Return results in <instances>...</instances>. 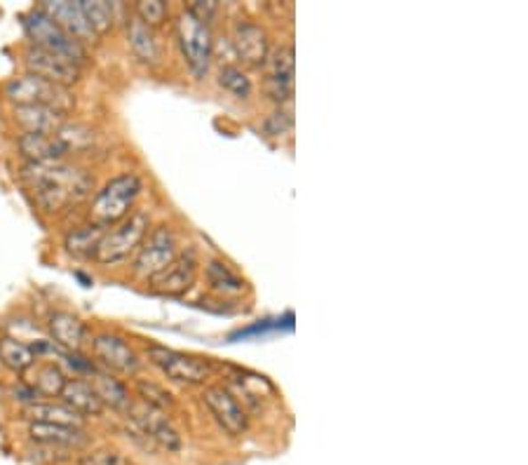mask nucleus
Listing matches in <instances>:
<instances>
[{
	"instance_id": "19",
	"label": "nucleus",
	"mask_w": 528,
	"mask_h": 465,
	"mask_svg": "<svg viewBox=\"0 0 528 465\" xmlns=\"http://www.w3.org/2000/svg\"><path fill=\"white\" fill-rule=\"evenodd\" d=\"M125 26H127V45L129 50H132V54L146 66L162 64L165 47H162L160 38H158V31H153V29H149L146 24H142L134 14H129V20Z\"/></svg>"
},
{
	"instance_id": "24",
	"label": "nucleus",
	"mask_w": 528,
	"mask_h": 465,
	"mask_svg": "<svg viewBox=\"0 0 528 465\" xmlns=\"http://www.w3.org/2000/svg\"><path fill=\"white\" fill-rule=\"evenodd\" d=\"M17 149L26 162H57L66 160V149L57 139V135H24L17 139Z\"/></svg>"
},
{
	"instance_id": "31",
	"label": "nucleus",
	"mask_w": 528,
	"mask_h": 465,
	"mask_svg": "<svg viewBox=\"0 0 528 465\" xmlns=\"http://www.w3.org/2000/svg\"><path fill=\"white\" fill-rule=\"evenodd\" d=\"M134 395L143 402V407L158 409V412H167L176 404V397L172 390L162 386L158 381H150V379H139L134 383Z\"/></svg>"
},
{
	"instance_id": "3",
	"label": "nucleus",
	"mask_w": 528,
	"mask_h": 465,
	"mask_svg": "<svg viewBox=\"0 0 528 465\" xmlns=\"http://www.w3.org/2000/svg\"><path fill=\"white\" fill-rule=\"evenodd\" d=\"M175 36L181 57H183V61H186L188 66V71L193 73L198 80L209 76L214 64V52H216L212 26L200 21L198 17H193V14L183 7L175 17Z\"/></svg>"
},
{
	"instance_id": "9",
	"label": "nucleus",
	"mask_w": 528,
	"mask_h": 465,
	"mask_svg": "<svg viewBox=\"0 0 528 465\" xmlns=\"http://www.w3.org/2000/svg\"><path fill=\"white\" fill-rule=\"evenodd\" d=\"M200 254L195 247H186L176 254L172 264L160 271L155 278L149 280V290L160 297H186L188 291L193 290L198 278H200Z\"/></svg>"
},
{
	"instance_id": "2",
	"label": "nucleus",
	"mask_w": 528,
	"mask_h": 465,
	"mask_svg": "<svg viewBox=\"0 0 528 465\" xmlns=\"http://www.w3.org/2000/svg\"><path fill=\"white\" fill-rule=\"evenodd\" d=\"M143 195V179L136 172L110 176L92 198L90 224L109 231L134 212Z\"/></svg>"
},
{
	"instance_id": "16",
	"label": "nucleus",
	"mask_w": 528,
	"mask_h": 465,
	"mask_svg": "<svg viewBox=\"0 0 528 465\" xmlns=\"http://www.w3.org/2000/svg\"><path fill=\"white\" fill-rule=\"evenodd\" d=\"M38 10H43L54 24L61 26L69 36L80 40L83 45L92 43V38H94V33L87 26V20H85L83 10H80V3H71V0H54L52 3V0H45V3H40Z\"/></svg>"
},
{
	"instance_id": "14",
	"label": "nucleus",
	"mask_w": 528,
	"mask_h": 465,
	"mask_svg": "<svg viewBox=\"0 0 528 465\" xmlns=\"http://www.w3.org/2000/svg\"><path fill=\"white\" fill-rule=\"evenodd\" d=\"M24 69L26 73H33V76L50 80L54 85H61V87H73L83 76V69L71 64L69 59L57 57L52 52L38 50V47L31 45L24 50Z\"/></svg>"
},
{
	"instance_id": "33",
	"label": "nucleus",
	"mask_w": 528,
	"mask_h": 465,
	"mask_svg": "<svg viewBox=\"0 0 528 465\" xmlns=\"http://www.w3.org/2000/svg\"><path fill=\"white\" fill-rule=\"evenodd\" d=\"M132 14H134L142 24H146L149 29L158 31V29H162V26L167 24L172 10H169L167 3H162V0H142V3H136Z\"/></svg>"
},
{
	"instance_id": "13",
	"label": "nucleus",
	"mask_w": 528,
	"mask_h": 465,
	"mask_svg": "<svg viewBox=\"0 0 528 465\" xmlns=\"http://www.w3.org/2000/svg\"><path fill=\"white\" fill-rule=\"evenodd\" d=\"M127 430L134 439H143L146 445H155L165 452H179L181 435L175 423L165 416V412L158 409H143V412H132L129 416Z\"/></svg>"
},
{
	"instance_id": "5",
	"label": "nucleus",
	"mask_w": 528,
	"mask_h": 465,
	"mask_svg": "<svg viewBox=\"0 0 528 465\" xmlns=\"http://www.w3.org/2000/svg\"><path fill=\"white\" fill-rule=\"evenodd\" d=\"M3 94L12 103V109L14 106H47V109L61 110L66 116L76 109V94L71 87H61L33 73L10 78L3 85Z\"/></svg>"
},
{
	"instance_id": "37",
	"label": "nucleus",
	"mask_w": 528,
	"mask_h": 465,
	"mask_svg": "<svg viewBox=\"0 0 528 465\" xmlns=\"http://www.w3.org/2000/svg\"><path fill=\"white\" fill-rule=\"evenodd\" d=\"M186 10L200 21L212 26L214 20H216V14H219L221 5L219 3H191V5H186Z\"/></svg>"
},
{
	"instance_id": "11",
	"label": "nucleus",
	"mask_w": 528,
	"mask_h": 465,
	"mask_svg": "<svg viewBox=\"0 0 528 465\" xmlns=\"http://www.w3.org/2000/svg\"><path fill=\"white\" fill-rule=\"evenodd\" d=\"M200 397L207 412L212 413V419L219 423L223 433H228L231 437H240V435L247 433L249 413H247V409L242 407V402L235 397L231 388L219 386V383H207L202 388Z\"/></svg>"
},
{
	"instance_id": "30",
	"label": "nucleus",
	"mask_w": 528,
	"mask_h": 465,
	"mask_svg": "<svg viewBox=\"0 0 528 465\" xmlns=\"http://www.w3.org/2000/svg\"><path fill=\"white\" fill-rule=\"evenodd\" d=\"M80 10H83L85 20H87V26L94 33V38L106 36L116 26L113 3H106V0H80Z\"/></svg>"
},
{
	"instance_id": "6",
	"label": "nucleus",
	"mask_w": 528,
	"mask_h": 465,
	"mask_svg": "<svg viewBox=\"0 0 528 465\" xmlns=\"http://www.w3.org/2000/svg\"><path fill=\"white\" fill-rule=\"evenodd\" d=\"M21 24H24L26 38L31 40V47H38V50L52 52V54H57V57L69 59L71 64L80 66V69L87 64V59H90L87 45H83L80 40L69 36V33L59 24H54L43 10L36 7V10H31L28 14H24V21H21Z\"/></svg>"
},
{
	"instance_id": "7",
	"label": "nucleus",
	"mask_w": 528,
	"mask_h": 465,
	"mask_svg": "<svg viewBox=\"0 0 528 465\" xmlns=\"http://www.w3.org/2000/svg\"><path fill=\"white\" fill-rule=\"evenodd\" d=\"M146 357L167 381L179 383V386H207L214 374L212 362H207L205 357L165 348L158 343L146 346Z\"/></svg>"
},
{
	"instance_id": "35",
	"label": "nucleus",
	"mask_w": 528,
	"mask_h": 465,
	"mask_svg": "<svg viewBox=\"0 0 528 465\" xmlns=\"http://www.w3.org/2000/svg\"><path fill=\"white\" fill-rule=\"evenodd\" d=\"M77 465H132V461H129L123 452H118V449L102 446V449L85 452L83 456L77 459Z\"/></svg>"
},
{
	"instance_id": "8",
	"label": "nucleus",
	"mask_w": 528,
	"mask_h": 465,
	"mask_svg": "<svg viewBox=\"0 0 528 465\" xmlns=\"http://www.w3.org/2000/svg\"><path fill=\"white\" fill-rule=\"evenodd\" d=\"M179 252V232H176L175 228L169 226V224L150 226L149 235L143 238L142 247L136 249L134 261H132V273H134V278L149 282L158 273L165 271V268L175 261Z\"/></svg>"
},
{
	"instance_id": "15",
	"label": "nucleus",
	"mask_w": 528,
	"mask_h": 465,
	"mask_svg": "<svg viewBox=\"0 0 528 465\" xmlns=\"http://www.w3.org/2000/svg\"><path fill=\"white\" fill-rule=\"evenodd\" d=\"M47 331L52 343L64 353H80L90 343L87 324L69 310H52L47 317Z\"/></svg>"
},
{
	"instance_id": "23",
	"label": "nucleus",
	"mask_w": 528,
	"mask_h": 465,
	"mask_svg": "<svg viewBox=\"0 0 528 465\" xmlns=\"http://www.w3.org/2000/svg\"><path fill=\"white\" fill-rule=\"evenodd\" d=\"M24 419L31 423H50V426H69V428H85V419L80 413L66 407L64 402L54 400H38L26 404Z\"/></svg>"
},
{
	"instance_id": "29",
	"label": "nucleus",
	"mask_w": 528,
	"mask_h": 465,
	"mask_svg": "<svg viewBox=\"0 0 528 465\" xmlns=\"http://www.w3.org/2000/svg\"><path fill=\"white\" fill-rule=\"evenodd\" d=\"M57 139L66 149V155H80V153H87L90 149H94L97 132H94L90 125L66 120L64 127L57 132Z\"/></svg>"
},
{
	"instance_id": "27",
	"label": "nucleus",
	"mask_w": 528,
	"mask_h": 465,
	"mask_svg": "<svg viewBox=\"0 0 528 465\" xmlns=\"http://www.w3.org/2000/svg\"><path fill=\"white\" fill-rule=\"evenodd\" d=\"M216 85L238 102H249L254 97V80L240 64H221L216 71Z\"/></svg>"
},
{
	"instance_id": "20",
	"label": "nucleus",
	"mask_w": 528,
	"mask_h": 465,
	"mask_svg": "<svg viewBox=\"0 0 528 465\" xmlns=\"http://www.w3.org/2000/svg\"><path fill=\"white\" fill-rule=\"evenodd\" d=\"M12 118L28 135H57L69 120L66 113L47 106H14Z\"/></svg>"
},
{
	"instance_id": "28",
	"label": "nucleus",
	"mask_w": 528,
	"mask_h": 465,
	"mask_svg": "<svg viewBox=\"0 0 528 465\" xmlns=\"http://www.w3.org/2000/svg\"><path fill=\"white\" fill-rule=\"evenodd\" d=\"M33 374L28 379V386L33 388V393L38 395L40 400L43 397H59L61 390L66 386V374L61 371V367L52 364V362H45V364H33Z\"/></svg>"
},
{
	"instance_id": "22",
	"label": "nucleus",
	"mask_w": 528,
	"mask_h": 465,
	"mask_svg": "<svg viewBox=\"0 0 528 465\" xmlns=\"http://www.w3.org/2000/svg\"><path fill=\"white\" fill-rule=\"evenodd\" d=\"M92 383V388L97 390L99 400L103 402V407L113 409V412L120 413H129L132 407H134V400H132V393H129V388L125 386L120 379H116L109 371H102L97 369L94 374L87 376Z\"/></svg>"
},
{
	"instance_id": "10",
	"label": "nucleus",
	"mask_w": 528,
	"mask_h": 465,
	"mask_svg": "<svg viewBox=\"0 0 528 465\" xmlns=\"http://www.w3.org/2000/svg\"><path fill=\"white\" fill-rule=\"evenodd\" d=\"M232 54L247 69H264L272 50L271 33L264 24L240 17L231 29Z\"/></svg>"
},
{
	"instance_id": "17",
	"label": "nucleus",
	"mask_w": 528,
	"mask_h": 465,
	"mask_svg": "<svg viewBox=\"0 0 528 465\" xmlns=\"http://www.w3.org/2000/svg\"><path fill=\"white\" fill-rule=\"evenodd\" d=\"M205 284L207 291L219 297L221 301L228 298H240L249 287L247 280L238 271H232V265L226 264L223 258H209L205 264Z\"/></svg>"
},
{
	"instance_id": "12",
	"label": "nucleus",
	"mask_w": 528,
	"mask_h": 465,
	"mask_svg": "<svg viewBox=\"0 0 528 465\" xmlns=\"http://www.w3.org/2000/svg\"><path fill=\"white\" fill-rule=\"evenodd\" d=\"M92 353L113 376H136L142 371V355L127 343V339L110 331H102L90 339Z\"/></svg>"
},
{
	"instance_id": "4",
	"label": "nucleus",
	"mask_w": 528,
	"mask_h": 465,
	"mask_svg": "<svg viewBox=\"0 0 528 465\" xmlns=\"http://www.w3.org/2000/svg\"><path fill=\"white\" fill-rule=\"evenodd\" d=\"M150 226H153L150 224V214L146 209H142V207H136L127 219H123L120 224L109 228V231H103L102 242H99L97 254H94V261L99 265L125 264L142 247Z\"/></svg>"
},
{
	"instance_id": "26",
	"label": "nucleus",
	"mask_w": 528,
	"mask_h": 465,
	"mask_svg": "<svg viewBox=\"0 0 528 465\" xmlns=\"http://www.w3.org/2000/svg\"><path fill=\"white\" fill-rule=\"evenodd\" d=\"M36 360H38V357L33 353L31 343H24L21 339H14V336H3V339H0V364L5 369H10L12 374H26V371H31Z\"/></svg>"
},
{
	"instance_id": "36",
	"label": "nucleus",
	"mask_w": 528,
	"mask_h": 465,
	"mask_svg": "<svg viewBox=\"0 0 528 465\" xmlns=\"http://www.w3.org/2000/svg\"><path fill=\"white\" fill-rule=\"evenodd\" d=\"M28 459L36 461L40 465H59L66 463L71 459V452L66 449H59V446H47V445H33L28 449Z\"/></svg>"
},
{
	"instance_id": "25",
	"label": "nucleus",
	"mask_w": 528,
	"mask_h": 465,
	"mask_svg": "<svg viewBox=\"0 0 528 465\" xmlns=\"http://www.w3.org/2000/svg\"><path fill=\"white\" fill-rule=\"evenodd\" d=\"M103 228L94 226V224H83L76 226L64 235V249L69 257L80 258V261H90L97 254V247L102 242Z\"/></svg>"
},
{
	"instance_id": "32",
	"label": "nucleus",
	"mask_w": 528,
	"mask_h": 465,
	"mask_svg": "<svg viewBox=\"0 0 528 465\" xmlns=\"http://www.w3.org/2000/svg\"><path fill=\"white\" fill-rule=\"evenodd\" d=\"M265 76L296 78V52L291 43H280L271 50L268 61L264 66Z\"/></svg>"
},
{
	"instance_id": "34",
	"label": "nucleus",
	"mask_w": 528,
	"mask_h": 465,
	"mask_svg": "<svg viewBox=\"0 0 528 465\" xmlns=\"http://www.w3.org/2000/svg\"><path fill=\"white\" fill-rule=\"evenodd\" d=\"M261 129L268 139H284L294 132V116L287 106H277L275 110H271L268 116L264 118L261 123Z\"/></svg>"
},
{
	"instance_id": "18",
	"label": "nucleus",
	"mask_w": 528,
	"mask_h": 465,
	"mask_svg": "<svg viewBox=\"0 0 528 465\" xmlns=\"http://www.w3.org/2000/svg\"><path fill=\"white\" fill-rule=\"evenodd\" d=\"M28 437L33 445L59 446L66 452H77L90 445V435L85 428L69 426H50V423H31L28 426Z\"/></svg>"
},
{
	"instance_id": "1",
	"label": "nucleus",
	"mask_w": 528,
	"mask_h": 465,
	"mask_svg": "<svg viewBox=\"0 0 528 465\" xmlns=\"http://www.w3.org/2000/svg\"><path fill=\"white\" fill-rule=\"evenodd\" d=\"M21 181L33 202L47 214H59L80 205L94 191V175L73 162H24Z\"/></svg>"
},
{
	"instance_id": "21",
	"label": "nucleus",
	"mask_w": 528,
	"mask_h": 465,
	"mask_svg": "<svg viewBox=\"0 0 528 465\" xmlns=\"http://www.w3.org/2000/svg\"><path fill=\"white\" fill-rule=\"evenodd\" d=\"M59 402H64L66 407H71L73 412L80 413L85 420L87 419H99L106 407H103V402L99 400L97 390L92 388L90 381H85V379H69L59 395Z\"/></svg>"
}]
</instances>
